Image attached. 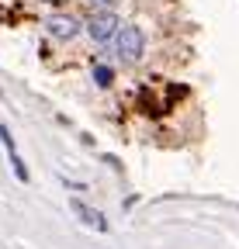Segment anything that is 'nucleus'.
Wrapping results in <instances>:
<instances>
[{"label":"nucleus","mask_w":239,"mask_h":249,"mask_svg":"<svg viewBox=\"0 0 239 249\" xmlns=\"http://www.w3.org/2000/svg\"><path fill=\"white\" fill-rule=\"evenodd\" d=\"M118 31H122V21H118L114 11H104V14H94L91 21H87V35H91L97 45H108L118 38Z\"/></svg>","instance_id":"f257e3e1"},{"label":"nucleus","mask_w":239,"mask_h":249,"mask_svg":"<svg viewBox=\"0 0 239 249\" xmlns=\"http://www.w3.org/2000/svg\"><path fill=\"white\" fill-rule=\"evenodd\" d=\"M118 55H122V62H139L142 59V31L135 24H122V31H118Z\"/></svg>","instance_id":"f03ea898"},{"label":"nucleus","mask_w":239,"mask_h":249,"mask_svg":"<svg viewBox=\"0 0 239 249\" xmlns=\"http://www.w3.org/2000/svg\"><path fill=\"white\" fill-rule=\"evenodd\" d=\"M45 31L52 38H59V42H70L76 31H80V21L73 18V14H52L49 21H45Z\"/></svg>","instance_id":"7ed1b4c3"},{"label":"nucleus","mask_w":239,"mask_h":249,"mask_svg":"<svg viewBox=\"0 0 239 249\" xmlns=\"http://www.w3.org/2000/svg\"><path fill=\"white\" fill-rule=\"evenodd\" d=\"M70 208H73V214L80 218V222L87 225V229H94V232H108V218L97 211V208H91V204H83L80 197H73L70 201Z\"/></svg>","instance_id":"20e7f679"},{"label":"nucleus","mask_w":239,"mask_h":249,"mask_svg":"<svg viewBox=\"0 0 239 249\" xmlns=\"http://www.w3.org/2000/svg\"><path fill=\"white\" fill-rule=\"evenodd\" d=\"M0 142H4V149H7V156H11L14 177L28 183V166H24V160H21V152H18V145H14V135H11V128H7V124H0Z\"/></svg>","instance_id":"39448f33"},{"label":"nucleus","mask_w":239,"mask_h":249,"mask_svg":"<svg viewBox=\"0 0 239 249\" xmlns=\"http://www.w3.org/2000/svg\"><path fill=\"white\" fill-rule=\"evenodd\" d=\"M94 83L97 87H111L114 83V70L111 66H94Z\"/></svg>","instance_id":"423d86ee"},{"label":"nucleus","mask_w":239,"mask_h":249,"mask_svg":"<svg viewBox=\"0 0 239 249\" xmlns=\"http://www.w3.org/2000/svg\"><path fill=\"white\" fill-rule=\"evenodd\" d=\"M111 4H114V0H91V11L94 14H104V11H111Z\"/></svg>","instance_id":"0eeeda50"},{"label":"nucleus","mask_w":239,"mask_h":249,"mask_svg":"<svg viewBox=\"0 0 239 249\" xmlns=\"http://www.w3.org/2000/svg\"><path fill=\"white\" fill-rule=\"evenodd\" d=\"M38 4H49V7H63L66 0H38Z\"/></svg>","instance_id":"6e6552de"},{"label":"nucleus","mask_w":239,"mask_h":249,"mask_svg":"<svg viewBox=\"0 0 239 249\" xmlns=\"http://www.w3.org/2000/svg\"><path fill=\"white\" fill-rule=\"evenodd\" d=\"M0 97H4V93H0Z\"/></svg>","instance_id":"1a4fd4ad"}]
</instances>
